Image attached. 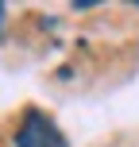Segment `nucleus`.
Masks as SVG:
<instances>
[{"label": "nucleus", "instance_id": "1", "mask_svg": "<svg viewBox=\"0 0 139 147\" xmlns=\"http://www.w3.org/2000/svg\"><path fill=\"white\" fill-rule=\"evenodd\" d=\"M15 147H70V143H66V136L58 132V124L46 112L27 109L19 128H15Z\"/></svg>", "mask_w": 139, "mask_h": 147}, {"label": "nucleus", "instance_id": "2", "mask_svg": "<svg viewBox=\"0 0 139 147\" xmlns=\"http://www.w3.org/2000/svg\"><path fill=\"white\" fill-rule=\"evenodd\" d=\"M0 20H4V4H0Z\"/></svg>", "mask_w": 139, "mask_h": 147}]
</instances>
